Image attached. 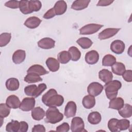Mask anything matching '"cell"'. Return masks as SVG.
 I'll return each mask as SVG.
<instances>
[{
    "mask_svg": "<svg viewBox=\"0 0 132 132\" xmlns=\"http://www.w3.org/2000/svg\"><path fill=\"white\" fill-rule=\"evenodd\" d=\"M42 101L44 105L48 107H59L64 102L63 97L58 94L54 89H50L42 97Z\"/></svg>",
    "mask_w": 132,
    "mask_h": 132,
    "instance_id": "6da1fadb",
    "label": "cell"
},
{
    "mask_svg": "<svg viewBox=\"0 0 132 132\" xmlns=\"http://www.w3.org/2000/svg\"><path fill=\"white\" fill-rule=\"evenodd\" d=\"M122 84L118 80H111L106 83L104 87L107 97L110 100L117 97L118 90L121 88Z\"/></svg>",
    "mask_w": 132,
    "mask_h": 132,
    "instance_id": "7a4b0ae2",
    "label": "cell"
},
{
    "mask_svg": "<svg viewBox=\"0 0 132 132\" xmlns=\"http://www.w3.org/2000/svg\"><path fill=\"white\" fill-rule=\"evenodd\" d=\"M45 117V121L51 124L58 123L63 118V114L59 111L56 107H50L46 111Z\"/></svg>",
    "mask_w": 132,
    "mask_h": 132,
    "instance_id": "3957f363",
    "label": "cell"
},
{
    "mask_svg": "<svg viewBox=\"0 0 132 132\" xmlns=\"http://www.w3.org/2000/svg\"><path fill=\"white\" fill-rule=\"evenodd\" d=\"M103 26V25L98 24H89L82 27L79 29V34L84 35H92L97 32Z\"/></svg>",
    "mask_w": 132,
    "mask_h": 132,
    "instance_id": "277c9868",
    "label": "cell"
},
{
    "mask_svg": "<svg viewBox=\"0 0 132 132\" xmlns=\"http://www.w3.org/2000/svg\"><path fill=\"white\" fill-rule=\"evenodd\" d=\"M70 128L72 132L86 131L85 129V123L83 120L78 117H75L72 119Z\"/></svg>",
    "mask_w": 132,
    "mask_h": 132,
    "instance_id": "5b68a950",
    "label": "cell"
},
{
    "mask_svg": "<svg viewBox=\"0 0 132 132\" xmlns=\"http://www.w3.org/2000/svg\"><path fill=\"white\" fill-rule=\"evenodd\" d=\"M104 89L103 86L98 82H92L87 87L88 93L93 96H97L100 94Z\"/></svg>",
    "mask_w": 132,
    "mask_h": 132,
    "instance_id": "8992f818",
    "label": "cell"
},
{
    "mask_svg": "<svg viewBox=\"0 0 132 132\" xmlns=\"http://www.w3.org/2000/svg\"><path fill=\"white\" fill-rule=\"evenodd\" d=\"M35 97H25L21 103L19 108L24 111H29L35 107Z\"/></svg>",
    "mask_w": 132,
    "mask_h": 132,
    "instance_id": "52a82bcc",
    "label": "cell"
},
{
    "mask_svg": "<svg viewBox=\"0 0 132 132\" xmlns=\"http://www.w3.org/2000/svg\"><path fill=\"white\" fill-rule=\"evenodd\" d=\"M120 30V28H106L99 33L98 35V38L101 40L110 38L113 36H114V35H116Z\"/></svg>",
    "mask_w": 132,
    "mask_h": 132,
    "instance_id": "ba28073f",
    "label": "cell"
},
{
    "mask_svg": "<svg viewBox=\"0 0 132 132\" xmlns=\"http://www.w3.org/2000/svg\"><path fill=\"white\" fill-rule=\"evenodd\" d=\"M111 51L116 54H121L124 51L125 45L124 43L120 40H116L110 44Z\"/></svg>",
    "mask_w": 132,
    "mask_h": 132,
    "instance_id": "9c48e42d",
    "label": "cell"
},
{
    "mask_svg": "<svg viewBox=\"0 0 132 132\" xmlns=\"http://www.w3.org/2000/svg\"><path fill=\"white\" fill-rule=\"evenodd\" d=\"M99 54L95 50H92L87 52L85 57L86 62L89 64H94L99 60Z\"/></svg>",
    "mask_w": 132,
    "mask_h": 132,
    "instance_id": "30bf717a",
    "label": "cell"
},
{
    "mask_svg": "<svg viewBox=\"0 0 132 132\" xmlns=\"http://www.w3.org/2000/svg\"><path fill=\"white\" fill-rule=\"evenodd\" d=\"M77 110L76 103L73 101H69L66 105L64 109V116L68 118L73 117L75 116Z\"/></svg>",
    "mask_w": 132,
    "mask_h": 132,
    "instance_id": "8fae6325",
    "label": "cell"
},
{
    "mask_svg": "<svg viewBox=\"0 0 132 132\" xmlns=\"http://www.w3.org/2000/svg\"><path fill=\"white\" fill-rule=\"evenodd\" d=\"M55 41L50 38H44L40 40L38 42V45L40 48L48 50L55 47Z\"/></svg>",
    "mask_w": 132,
    "mask_h": 132,
    "instance_id": "7c38bea8",
    "label": "cell"
},
{
    "mask_svg": "<svg viewBox=\"0 0 132 132\" xmlns=\"http://www.w3.org/2000/svg\"><path fill=\"white\" fill-rule=\"evenodd\" d=\"M27 73H35L39 76L44 75L48 73L45 69L40 64H34L30 67L27 70Z\"/></svg>",
    "mask_w": 132,
    "mask_h": 132,
    "instance_id": "4fadbf2b",
    "label": "cell"
},
{
    "mask_svg": "<svg viewBox=\"0 0 132 132\" xmlns=\"http://www.w3.org/2000/svg\"><path fill=\"white\" fill-rule=\"evenodd\" d=\"M6 104L10 108L17 109L20 107L21 102L17 96L15 95H11L7 98Z\"/></svg>",
    "mask_w": 132,
    "mask_h": 132,
    "instance_id": "5bb4252c",
    "label": "cell"
},
{
    "mask_svg": "<svg viewBox=\"0 0 132 132\" xmlns=\"http://www.w3.org/2000/svg\"><path fill=\"white\" fill-rule=\"evenodd\" d=\"M25 51L22 50H18L14 52L12 55V59L15 64H18L23 62L25 59Z\"/></svg>",
    "mask_w": 132,
    "mask_h": 132,
    "instance_id": "9a60e30c",
    "label": "cell"
},
{
    "mask_svg": "<svg viewBox=\"0 0 132 132\" xmlns=\"http://www.w3.org/2000/svg\"><path fill=\"white\" fill-rule=\"evenodd\" d=\"M53 8L56 15H62L67 11V4L64 1H58L56 2Z\"/></svg>",
    "mask_w": 132,
    "mask_h": 132,
    "instance_id": "2e32d148",
    "label": "cell"
},
{
    "mask_svg": "<svg viewBox=\"0 0 132 132\" xmlns=\"http://www.w3.org/2000/svg\"><path fill=\"white\" fill-rule=\"evenodd\" d=\"M41 20L38 17L31 16L26 19L24 24L27 27L30 29H34L39 26Z\"/></svg>",
    "mask_w": 132,
    "mask_h": 132,
    "instance_id": "e0dca14e",
    "label": "cell"
},
{
    "mask_svg": "<svg viewBox=\"0 0 132 132\" xmlns=\"http://www.w3.org/2000/svg\"><path fill=\"white\" fill-rule=\"evenodd\" d=\"M124 105V101L122 97H115L110 100L109 103V108L119 110L123 107Z\"/></svg>",
    "mask_w": 132,
    "mask_h": 132,
    "instance_id": "ac0fdd59",
    "label": "cell"
},
{
    "mask_svg": "<svg viewBox=\"0 0 132 132\" xmlns=\"http://www.w3.org/2000/svg\"><path fill=\"white\" fill-rule=\"evenodd\" d=\"M98 77L102 81L106 84L112 80L113 74L108 70L104 69L98 72Z\"/></svg>",
    "mask_w": 132,
    "mask_h": 132,
    "instance_id": "d6986e66",
    "label": "cell"
},
{
    "mask_svg": "<svg viewBox=\"0 0 132 132\" xmlns=\"http://www.w3.org/2000/svg\"><path fill=\"white\" fill-rule=\"evenodd\" d=\"M46 64L49 70L53 72L57 71L60 67L59 61L53 57H49L46 59Z\"/></svg>",
    "mask_w": 132,
    "mask_h": 132,
    "instance_id": "ffe728a7",
    "label": "cell"
},
{
    "mask_svg": "<svg viewBox=\"0 0 132 132\" xmlns=\"http://www.w3.org/2000/svg\"><path fill=\"white\" fill-rule=\"evenodd\" d=\"M6 87L9 91H14L17 90L20 86L19 81L15 78H10L6 81Z\"/></svg>",
    "mask_w": 132,
    "mask_h": 132,
    "instance_id": "44dd1931",
    "label": "cell"
},
{
    "mask_svg": "<svg viewBox=\"0 0 132 132\" xmlns=\"http://www.w3.org/2000/svg\"><path fill=\"white\" fill-rule=\"evenodd\" d=\"M31 117L36 121H40L45 116V111L40 107H34L31 110Z\"/></svg>",
    "mask_w": 132,
    "mask_h": 132,
    "instance_id": "7402d4cb",
    "label": "cell"
},
{
    "mask_svg": "<svg viewBox=\"0 0 132 132\" xmlns=\"http://www.w3.org/2000/svg\"><path fill=\"white\" fill-rule=\"evenodd\" d=\"M90 2V0H76L72 4L71 8L75 10H81L86 8Z\"/></svg>",
    "mask_w": 132,
    "mask_h": 132,
    "instance_id": "603a6c76",
    "label": "cell"
},
{
    "mask_svg": "<svg viewBox=\"0 0 132 132\" xmlns=\"http://www.w3.org/2000/svg\"><path fill=\"white\" fill-rule=\"evenodd\" d=\"M82 104L85 108L91 109L95 105V98L94 96L90 94L86 95L82 99Z\"/></svg>",
    "mask_w": 132,
    "mask_h": 132,
    "instance_id": "cb8c5ba5",
    "label": "cell"
},
{
    "mask_svg": "<svg viewBox=\"0 0 132 132\" xmlns=\"http://www.w3.org/2000/svg\"><path fill=\"white\" fill-rule=\"evenodd\" d=\"M112 72L117 75L121 76L126 70L125 65L120 62H116L111 67Z\"/></svg>",
    "mask_w": 132,
    "mask_h": 132,
    "instance_id": "d4e9b609",
    "label": "cell"
},
{
    "mask_svg": "<svg viewBox=\"0 0 132 132\" xmlns=\"http://www.w3.org/2000/svg\"><path fill=\"white\" fill-rule=\"evenodd\" d=\"M119 114L124 118L131 117L132 115V106L128 104H125L123 107L119 110Z\"/></svg>",
    "mask_w": 132,
    "mask_h": 132,
    "instance_id": "484cf974",
    "label": "cell"
},
{
    "mask_svg": "<svg viewBox=\"0 0 132 132\" xmlns=\"http://www.w3.org/2000/svg\"><path fill=\"white\" fill-rule=\"evenodd\" d=\"M102 120V116L100 113L97 111H93L90 113L88 117V122L93 125H96L100 123Z\"/></svg>",
    "mask_w": 132,
    "mask_h": 132,
    "instance_id": "4316f807",
    "label": "cell"
},
{
    "mask_svg": "<svg viewBox=\"0 0 132 132\" xmlns=\"http://www.w3.org/2000/svg\"><path fill=\"white\" fill-rule=\"evenodd\" d=\"M76 42L83 49H88L90 48L93 44L92 40L87 37L80 38L77 40Z\"/></svg>",
    "mask_w": 132,
    "mask_h": 132,
    "instance_id": "83f0119b",
    "label": "cell"
},
{
    "mask_svg": "<svg viewBox=\"0 0 132 132\" xmlns=\"http://www.w3.org/2000/svg\"><path fill=\"white\" fill-rule=\"evenodd\" d=\"M24 80L28 84L35 83L39 81H42V79L40 76L35 73H27L24 77Z\"/></svg>",
    "mask_w": 132,
    "mask_h": 132,
    "instance_id": "f1b7e54d",
    "label": "cell"
},
{
    "mask_svg": "<svg viewBox=\"0 0 132 132\" xmlns=\"http://www.w3.org/2000/svg\"><path fill=\"white\" fill-rule=\"evenodd\" d=\"M68 52L71 56V60L73 61H78L81 57L80 51L75 46H71L69 48Z\"/></svg>",
    "mask_w": 132,
    "mask_h": 132,
    "instance_id": "f546056e",
    "label": "cell"
},
{
    "mask_svg": "<svg viewBox=\"0 0 132 132\" xmlns=\"http://www.w3.org/2000/svg\"><path fill=\"white\" fill-rule=\"evenodd\" d=\"M71 56L69 53L65 51H63L59 53L57 55V59L59 62L62 64L67 63L71 60Z\"/></svg>",
    "mask_w": 132,
    "mask_h": 132,
    "instance_id": "4dcf8cb0",
    "label": "cell"
},
{
    "mask_svg": "<svg viewBox=\"0 0 132 132\" xmlns=\"http://www.w3.org/2000/svg\"><path fill=\"white\" fill-rule=\"evenodd\" d=\"M20 122L16 120H12L6 126V130L8 132H18L20 129Z\"/></svg>",
    "mask_w": 132,
    "mask_h": 132,
    "instance_id": "1f68e13d",
    "label": "cell"
},
{
    "mask_svg": "<svg viewBox=\"0 0 132 132\" xmlns=\"http://www.w3.org/2000/svg\"><path fill=\"white\" fill-rule=\"evenodd\" d=\"M116 62V57L110 54L105 55L102 59V65L105 67L112 66Z\"/></svg>",
    "mask_w": 132,
    "mask_h": 132,
    "instance_id": "d6a6232c",
    "label": "cell"
},
{
    "mask_svg": "<svg viewBox=\"0 0 132 132\" xmlns=\"http://www.w3.org/2000/svg\"><path fill=\"white\" fill-rule=\"evenodd\" d=\"M28 6L29 10L31 12L34 11H38L42 7V3L38 0H32L28 1Z\"/></svg>",
    "mask_w": 132,
    "mask_h": 132,
    "instance_id": "836d02e7",
    "label": "cell"
},
{
    "mask_svg": "<svg viewBox=\"0 0 132 132\" xmlns=\"http://www.w3.org/2000/svg\"><path fill=\"white\" fill-rule=\"evenodd\" d=\"M11 35L8 32H3L0 35V46L3 47L7 45L10 42Z\"/></svg>",
    "mask_w": 132,
    "mask_h": 132,
    "instance_id": "e575fe53",
    "label": "cell"
},
{
    "mask_svg": "<svg viewBox=\"0 0 132 132\" xmlns=\"http://www.w3.org/2000/svg\"><path fill=\"white\" fill-rule=\"evenodd\" d=\"M28 1L26 0L20 1L19 2V8L21 12L24 14H27L31 13V12L29 8Z\"/></svg>",
    "mask_w": 132,
    "mask_h": 132,
    "instance_id": "d590c367",
    "label": "cell"
},
{
    "mask_svg": "<svg viewBox=\"0 0 132 132\" xmlns=\"http://www.w3.org/2000/svg\"><path fill=\"white\" fill-rule=\"evenodd\" d=\"M130 126V122L127 119L118 120L117 122V128L119 131L127 129Z\"/></svg>",
    "mask_w": 132,
    "mask_h": 132,
    "instance_id": "8d00e7d4",
    "label": "cell"
},
{
    "mask_svg": "<svg viewBox=\"0 0 132 132\" xmlns=\"http://www.w3.org/2000/svg\"><path fill=\"white\" fill-rule=\"evenodd\" d=\"M10 112V108L6 104L1 103L0 104V117L5 118L7 117Z\"/></svg>",
    "mask_w": 132,
    "mask_h": 132,
    "instance_id": "74e56055",
    "label": "cell"
},
{
    "mask_svg": "<svg viewBox=\"0 0 132 132\" xmlns=\"http://www.w3.org/2000/svg\"><path fill=\"white\" fill-rule=\"evenodd\" d=\"M118 119L112 118L110 119L108 122V127L109 130L111 132H118L119 129L117 128V122Z\"/></svg>",
    "mask_w": 132,
    "mask_h": 132,
    "instance_id": "f35d334b",
    "label": "cell"
},
{
    "mask_svg": "<svg viewBox=\"0 0 132 132\" xmlns=\"http://www.w3.org/2000/svg\"><path fill=\"white\" fill-rule=\"evenodd\" d=\"M37 88V86L36 85H31L27 86L24 88V93L27 96L34 97Z\"/></svg>",
    "mask_w": 132,
    "mask_h": 132,
    "instance_id": "ab89813d",
    "label": "cell"
},
{
    "mask_svg": "<svg viewBox=\"0 0 132 132\" xmlns=\"http://www.w3.org/2000/svg\"><path fill=\"white\" fill-rule=\"evenodd\" d=\"M47 88V86L45 84H39V85L37 86V89L35 91V93L34 94V97L36 98L38 97L39 96H40L41 93L45 90H46Z\"/></svg>",
    "mask_w": 132,
    "mask_h": 132,
    "instance_id": "60d3db41",
    "label": "cell"
},
{
    "mask_svg": "<svg viewBox=\"0 0 132 132\" xmlns=\"http://www.w3.org/2000/svg\"><path fill=\"white\" fill-rule=\"evenodd\" d=\"M70 130V126L67 122H64L62 124L58 126L56 128V131L59 132H68Z\"/></svg>",
    "mask_w": 132,
    "mask_h": 132,
    "instance_id": "b9f144b4",
    "label": "cell"
},
{
    "mask_svg": "<svg viewBox=\"0 0 132 132\" xmlns=\"http://www.w3.org/2000/svg\"><path fill=\"white\" fill-rule=\"evenodd\" d=\"M19 2L18 1H9L5 3V6L11 9H17L19 7Z\"/></svg>",
    "mask_w": 132,
    "mask_h": 132,
    "instance_id": "7bdbcfd3",
    "label": "cell"
},
{
    "mask_svg": "<svg viewBox=\"0 0 132 132\" xmlns=\"http://www.w3.org/2000/svg\"><path fill=\"white\" fill-rule=\"evenodd\" d=\"M123 79L127 82L132 81V71L131 70H125L124 73L122 74Z\"/></svg>",
    "mask_w": 132,
    "mask_h": 132,
    "instance_id": "ee69618b",
    "label": "cell"
},
{
    "mask_svg": "<svg viewBox=\"0 0 132 132\" xmlns=\"http://www.w3.org/2000/svg\"><path fill=\"white\" fill-rule=\"evenodd\" d=\"M56 13L54 10V8H52L45 12V13L43 15V18L45 19H52L56 15Z\"/></svg>",
    "mask_w": 132,
    "mask_h": 132,
    "instance_id": "f6af8a7d",
    "label": "cell"
},
{
    "mask_svg": "<svg viewBox=\"0 0 132 132\" xmlns=\"http://www.w3.org/2000/svg\"><path fill=\"white\" fill-rule=\"evenodd\" d=\"M45 130L44 126L43 125L40 124L35 125L32 129V132H45Z\"/></svg>",
    "mask_w": 132,
    "mask_h": 132,
    "instance_id": "bcb514c9",
    "label": "cell"
},
{
    "mask_svg": "<svg viewBox=\"0 0 132 132\" xmlns=\"http://www.w3.org/2000/svg\"><path fill=\"white\" fill-rule=\"evenodd\" d=\"M19 132H26L28 130V125L27 122L25 121H21L20 122Z\"/></svg>",
    "mask_w": 132,
    "mask_h": 132,
    "instance_id": "7dc6e473",
    "label": "cell"
},
{
    "mask_svg": "<svg viewBox=\"0 0 132 132\" xmlns=\"http://www.w3.org/2000/svg\"><path fill=\"white\" fill-rule=\"evenodd\" d=\"M113 1L111 0H100L96 4L97 6H107L111 4Z\"/></svg>",
    "mask_w": 132,
    "mask_h": 132,
    "instance_id": "c3c4849f",
    "label": "cell"
}]
</instances>
